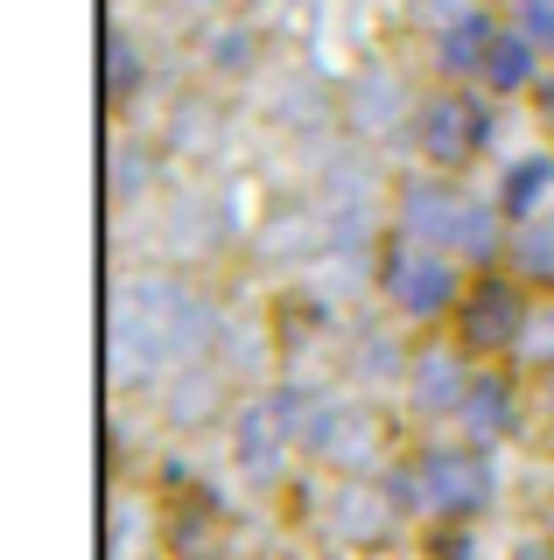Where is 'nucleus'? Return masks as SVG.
I'll return each mask as SVG.
<instances>
[{
    "label": "nucleus",
    "mask_w": 554,
    "mask_h": 560,
    "mask_svg": "<svg viewBox=\"0 0 554 560\" xmlns=\"http://www.w3.org/2000/svg\"><path fill=\"white\" fill-rule=\"evenodd\" d=\"M547 133H554V127H547Z\"/></svg>",
    "instance_id": "nucleus-18"
},
{
    "label": "nucleus",
    "mask_w": 554,
    "mask_h": 560,
    "mask_svg": "<svg viewBox=\"0 0 554 560\" xmlns=\"http://www.w3.org/2000/svg\"><path fill=\"white\" fill-rule=\"evenodd\" d=\"M506 22H512V28H527L533 43H541L547 57H554V0H512V14H506Z\"/></svg>",
    "instance_id": "nucleus-14"
},
{
    "label": "nucleus",
    "mask_w": 554,
    "mask_h": 560,
    "mask_svg": "<svg viewBox=\"0 0 554 560\" xmlns=\"http://www.w3.org/2000/svg\"><path fill=\"white\" fill-rule=\"evenodd\" d=\"M519 428H533V385L512 364H477L471 393H463V413H457V434L506 448Z\"/></svg>",
    "instance_id": "nucleus-7"
},
{
    "label": "nucleus",
    "mask_w": 554,
    "mask_h": 560,
    "mask_svg": "<svg viewBox=\"0 0 554 560\" xmlns=\"http://www.w3.org/2000/svg\"><path fill=\"white\" fill-rule=\"evenodd\" d=\"M471 273H477V267H463L457 253H442V245L401 232V224L379 238V259H372L379 302L401 315V323H414V329H449V315H457L463 288H471Z\"/></svg>",
    "instance_id": "nucleus-3"
},
{
    "label": "nucleus",
    "mask_w": 554,
    "mask_h": 560,
    "mask_svg": "<svg viewBox=\"0 0 554 560\" xmlns=\"http://www.w3.org/2000/svg\"><path fill=\"white\" fill-rule=\"evenodd\" d=\"M547 315H554V302H547Z\"/></svg>",
    "instance_id": "nucleus-17"
},
{
    "label": "nucleus",
    "mask_w": 554,
    "mask_h": 560,
    "mask_svg": "<svg viewBox=\"0 0 554 560\" xmlns=\"http://www.w3.org/2000/svg\"><path fill=\"white\" fill-rule=\"evenodd\" d=\"M471 378H477L471 350L449 337V329H422V343H414V358H407V385H414L407 399H414V413L436 420V428H457Z\"/></svg>",
    "instance_id": "nucleus-6"
},
{
    "label": "nucleus",
    "mask_w": 554,
    "mask_h": 560,
    "mask_svg": "<svg viewBox=\"0 0 554 560\" xmlns=\"http://www.w3.org/2000/svg\"><path fill=\"white\" fill-rule=\"evenodd\" d=\"M506 267L527 280L541 302H554V203L541 210V218H519L512 238H506Z\"/></svg>",
    "instance_id": "nucleus-12"
},
{
    "label": "nucleus",
    "mask_w": 554,
    "mask_h": 560,
    "mask_svg": "<svg viewBox=\"0 0 554 560\" xmlns=\"http://www.w3.org/2000/svg\"><path fill=\"white\" fill-rule=\"evenodd\" d=\"M99 92H106L113 113H134L141 92H148V49L119 22H106V43H99Z\"/></svg>",
    "instance_id": "nucleus-11"
},
{
    "label": "nucleus",
    "mask_w": 554,
    "mask_h": 560,
    "mask_svg": "<svg viewBox=\"0 0 554 560\" xmlns=\"http://www.w3.org/2000/svg\"><path fill=\"white\" fill-rule=\"evenodd\" d=\"M386 504L422 525H484L498 504V448L471 434L422 442L401 469H386Z\"/></svg>",
    "instance_id": "nucleus-2"
},
{
    "label": "nucleus",
    "mask_w": 554,
    "mask_h": 560,
    "mask_svg": "<svg viewBox=\"0 0 554 560\" xmlns=\"http://www.w3.org/2000/svg\"><path fill=\"white\" fill-rule=\"evenodd\" d=\"M533 113H541V119H547V127H554V63H547V78H541V84H533Z\"/></svg>",
    "instance_id": "nucleus-16"
},
{
    "label": "nucleus",
    "mask_w": 554,
    "mask_h": 560,
    "mask_svg": "<svg viewBox=\"0 0 554 560\" xmlns=\"http://www.w3.org/2000/svg\"><path fill=\"white\" fill-rule=\"evenodd\" d=\"M547 49L541 43H533V35L527 28H498V43H492V57H484V70H477V84H484V92H492L498 105H519V98H533V84H541L547 78Z\"/></svg>",
    "instance_id": "nucleus-9"
},
{
    "label": "nucleus",
    "mask_w": 554,
    "mask_h": 560,
    "mask_svg": "<svg viewBox=\"0 0 554 560\" xmlns=\"http://www.w3.org/2000/svg\"><path fill=\"white\" fill-rule=\"evenodd\" d=\"M407 140H414V162L471 175L498 148V98L484 84H436V92L414 105Z\"/></svg>",
    "instance_id": "nucleus-5"
},
{
    "label": "nucleus",
    "mask_w": 554,
    "mask_h": 560,
    "mask_svg": "<svg viewBox=\"0 0 554 560\" xmlns=\"http://www.w3.org/2000/svg\"><path fill=\"white\" fill-rule=\"evenodd\" d=\"M498 28H506V22H498L492 8H457L436 28V78L442 84H477V70H484V57H492Z\"/></svg>",
    "instance_id": "nucleus-8"
},
{
    "label": "nucleus",
    "mask_w": 554,
    "mask_h": 560,
    "mask_svg": "<svg viewBox=\"0 0 554 560\" xmlns=\"http://www.w3.org/2000/svg\"><path fill=\"white\" fill-rule=\"evenodd\" d=\"M492 197H498V210H506L512 224L541 218V210L554 203V148H527V154H512V162H498Z\"/></svg>",
    "instance_id": "nucleus-10"
},
{
    "label": "nucleus",
    "mask_w": 554,
    "mask_h": 560,
    "mask_svg": "<svg viewBox=\"0 0 554 560\" xmlns=\"http://www.w3.org/2000/svg\"><path fill=\"white\" fill-rule=\"evenodd\" d=\"M533 428H541L547 442H554V364L541 372V385H533Z\"/></svg>",
    "instance_id": "nucleus-15"
},
{
    "label": "nucleus",
    "mask_w": 554,
    "mask_h": 560,
    "mask_svg": "<svg viewBox=\"0 0 554 560\" xmlns=\"http://www.w3.org/2000/svg\"><path fill=\"white\" fill-rule=\"evenodd\" d=\"M428 560H484L477 525H428Z\"/></svg>",
    "instance_id": "nucleus-13"
},
{
    "label": "nucleus",
    "mask_w": 554,
    "mask_h": 560,
    "mask_svg": "<svg viewBox=\"0 0 554 560\" xmlns=\"http://www.w3.org/2000/svg\"><path fill=\"white\" fill-rule=\"evenodd\" d=\"M541 308L547 302L512 267H477L457 315H449V337L471 350L477 364H512L519 350H527V337L541 329Z\"/></svg>",
    "instance_id": "nucleus-4"
},
{
    "label": "nucleus",
    "mask_w": 554,
    "mask_h": 560,
    "mask_svg": "<svg viewBox=\"0 0 554 560\" xmlns=\"http://www.w3.org/2000/svg\"><path fill=\"white\" fill-rule=\"evenodd\" d=\"M393 224L428 238V245H442V253H457L463 267H506L512 218L471 175H449V168H428V162L407 168L393 183Z\"/></svg>",
    "instance_id": "nucleus-1"
}]
</instances>
